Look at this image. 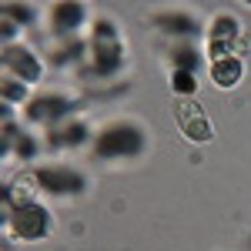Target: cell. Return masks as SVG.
<instances>
[{"label": "cell", "mask_w": 251, "mask_h": 251, "mask_svg": "<svg viewBox=\"0 0 251 251\" xmlns=\"http://www.w3.org/2000/svg\"><path fill=\"white\" fill-rule=\"evenodd\" d=\"M174 121H177V127L184 131V137H191L194 144H204V141L214 137L208 114H204L194 100H188V97H177V100H174Z\"/></svg>", "instance_id": "obj_1"}]
</instances>
